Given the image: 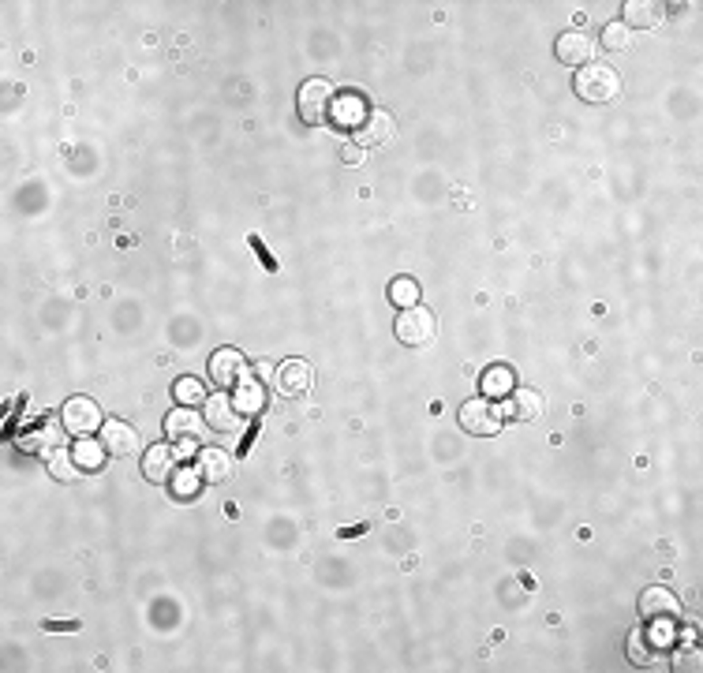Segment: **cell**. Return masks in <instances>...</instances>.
Segmentation results:
<instances>
[{"label": "cell", "mask_w": 703, "mask_h": 673, "mask_svg": "<svg viewBox=\"0 0 703 673\" xmlns=\"http://www.w3.org/2000/svg\"><path fill=\"white\" fill-rule=\"evenodd\" d=\"M576 94L584 98V101H592V105H606V101H613L617 94H622V75H617V68H610V64H587V68H580L576 71Z\"/></svg>", "instance_id": "cell-1"}, {"label": "cell", "mask_w": 703, "mask_h": 673, "mask_svg": "<svg viewBox=\"0 0 703 673\" xmlns=\"http://www.w3.org/2000/svg\"><path fill=\"white\" fill-rule=\"evenodd\" d=\"M296 105H299V120L318 128V124H326L333 117V87L326 79H307L299 87Z\"/></svg>", "instance_id": "cell-2"}, {"label": "cell", "mask_w": 703, "mask_h": 673, "mask_svg": "<svg viewBox=\"0 0 703 673\" xmlns=\"http://www.w3.org/2000/svg\"><path fill=\"white\" fill-rule=\"evenodd\" d=\"M61 423H64V431L75 434V438H90L94 431H101V408H98L90 397H71V401L64 404Z\"/></svg>", "instance_id": "cell-3"}, {"label": "cell", "mask_w": 703, "mask_h": 673, "mask_svg": "<svg viewBox=\"0 0 703 673\" xmlns=\"http://www.w3.org/2000/svg\"><path fill=\"white\" fill-rule=\"evenodd\" d=\"M210 378H214L221 389L243 385V382H251V363H247L236 348H221V352H214V359H210Z\"/></svg>", "instance_id": "cell-4"}, {"label": "cell", "mask_w": 703, "mask_h": 673, "mask_svg": "<svg viewBox=\"0 0 703 673\" xmlns=\"http://www.w3.org/2000/svg\"><path fill=\"white\" fill-rule=\"evenodd\" d=\"M397 336L404 345L419 348V345H427L431 336H434V315L427 311V307H404V311L397 315Z\"/></svg>", "instance_id": "cell-5"}, {"label": "cell", "mask_w": 703, "mask_h": 673, "mask_svg": "<svg viewBox=\"0 0 703 673\" xmlns=\"http://www.w3.org/2000/svg\"><path fill=\"white\" fill-rule=\"evenodd\" d=\"M315 385V371H311V363L307 359H289V363H280L277 367V389L285 393V397H307Z\"/></svg>", "instance_id": "cell-6"}, {"label": "cell", "mask_w": 703, "mask_h": 673, "mask_svg": "<svg viewBox=\"0 0 703 673\" xmlns=\"http://www.w3.org/2000/svg\"><path fill=\"white\" fill-rule=\"evenodd\" d=\"M461 427L468 434H498L501 431V412L494 408V401H468L461 408Z\"/></svg>", "instance_id": "cell-7"}, {"label": "cell", "mask_w": 703, "mask_h": 673, "mask_svg": "<svg viewBox=\"0 0 703 673\" xmlns=\"http://www.w3.org/2000/svg\"><path fill=\"white\" fill-rule=\"evenodd\" d=\"M554 52H557L561 64H569V68H587V64H592V56H595V42L587 38L584 31H569V34L557 38Z\"/></svg>", "instance_id": "cell-8"}, {"label": "cell", "mask_w": 703, "mask_h": 673, "mask_svg": "<svg viewBox=\"0 0 703 673\" xmlns=\"http://www.w3.org/2000/svg\"><path fill=\"white\" fill-rule=\"evenodd\" d=\"M165 434L173 438V445H195L203 438V419L195 408H176V412H168L165 419Z\"/></svg>", "instance_id": "cell-9"}, {"label": "cell", "mask_w": 703, "mask_h": 673, "mask_svg": "<svg viewBox=\"0 0 703 673\" xmlns=\"http://www.w3.org/2000/svg\"><path fill=\"white\" fill-rule=\"evenodd\" d=\"M240 419H243V412L236 408L233 397H224V393H217V397H206V427L210 431L233 434V431H240Z\"/></svg>", "instance_id": "cell-10"}, {"label": "cell", "mask_w": 703, "mask_h": 673, "mask_svg": "<svg viewBox=\"0 0 703 673\" xmlns=\"http://www.w3.org/2000/svg\"><path fill=\"white\" fill-rule=\"evenodd\" d=\"M101 445L109 457H135L138 434H135V427L120 423V419H109V423H101Z\"/></svg>", "instance_id": "cell-11"}, {"label": "cell", "mask_w": 703, "mask_h": 673, "mask_svg": "<svg viewBox=\"0 0 703 673\" xmlns=\"http://www.w3.org/2000/svg\"><path fill=\"white\" fill-rule=\"evenodd\" d=\"M195 471L203 483H224L233 475V457L224 449H199L195 453Z\"/></svg>", "instance_id": "cell-12"}, {"label": "cell", "mask_w": 703, "mask_h": 673, "mask_svg": "<svg viewBox=\"0 0 703 673\" xmlns=\"http://www.w3.org/2000/svg\"><path fill=\"white\" fill-rule=\"evenodd\" d=\"M640 613L648 617V621H673V617H678V599H673L666 587H648V592L640 595Z\"/></svg>", "instance_id": "cell-13"}, {"label": "cell", "mask_w": 703, "mask_h": 673, "mask_svg": "<svg viewBox=\"0 0 703 673\" xmlns=\"http://www.w3.org/2000/svg\"><path fill=\"white\" fill-rule=\"evenodd\" d=\"M173 471H176V449L150 445L147 457H143V475H147V479L150 483H168V479H173Z\"/></svg>", "instance_id": "cell-14"}, {"label": "cell", "mask_w": 703, "mask_h": 673, "mask_svg": "<svg viewBox=\"0 0 703 673\" xmlns=\"http://www.w3.org/2000/svg\"><path fill=\"white\" fill-rule=\"evenodd\" d=\"M64 427H38L31 434H23L19 445L26 449V453H38V457H52V453H61V445H64Z\"/></svg>", "instance_id": "cell-15"}, {"label": "cell", "mask_w": 703, "mask_h": 673, "mask_svg": "<svg viewBox=\"0 0 703 673\" xmlns=\"http://www.w3.org/2000/svg\"><path fill=\"white\" fill-rule=\"evenodd\" d=\"M359 131V143H367V147H382V143H389L393 138V117L389 112H367V117H363V124L356 128Z\"/></svg>", "instance_id": "cell-16"}, {"label": "cell", "mask_w": 703, "mask_h": 673, "mask_svg": "<svg viewBox=\"0 0 703 673\" xmlns=\"http://www.w3.org/2000/svg\"><path fill=\"white\" fill-rule=\"evenodd\" d=\"M505 412H509V419H517V423H531V419L543 415V397L536 389H513Z\"/></svg>", "instance_id": "cell-17"}, {"label": "cell", "mask_w": 703, "mask_h": 673, "mask_svg": "<svg viewBox=\"0 0 703 673\" xmlns=\"http://www.w3.org/2000/svg\"><path fill=\"white\" fill-rule=\"evenodd\" d=\"M483 397L490 401H501V397H509V393L517 389V378H513V367H505V363H494V367H487L483 374Z\"/></svg>", "instance_id": "cell-18"}, {"label": "cell", "mask_w": 703, "mask_h": 673, "mask_svg": "<svg viewBox=\"0 0 703 673\" xmlns=\"http://www.w3.org/2000/svg\"><path fill=\"white\" fill-rule=\"evenodd\" d=\"M666 19V5L659 0H629L625 5V26H659Z\"/></svg>", "instance_id": "cell-19"}, {"label": "cell", "mask_w": 703, "mask_h": 673, "mask_svg": "<svg viewBox=\"0 0 703 673\" xmlns=\"http://www.w3.org/2000/svg\"><path fill=\"white\" fill-rule=\"evenodd\" d=\"M71 457H75V464H79V471H101V464H105V445L101 441H90V438H79V445L71 449Z\"/></svg>", "instance_id": "cell-20"}, {"label": "cell", "mask_w": 703, "mask_h": 673, "mask_svg": "<svg viewBox=\"0 0 703 673\" xmlns=\"http://www.w3.org/2000/svg\"><path fill=\"white\" fill-rule=\"evenodd\" d=\"M236 408L243 412V415H255V412H262V404H266V385H259V382H243L240 389H236Z\"/></svg>", "instance_id": "cell-21"}, {"label": "cell", "mask_w": 703, "mask_h": 673, "mask_svg": "<svg viewBox=\"0 0 703 673\" xmlns=\"http://www.w3.org/2000/svg\"><path fill=\"white\" fill-rule=\"evenodd\" d=\"M389 299L397 303L401 311H404V307H415V303H419V285H415L412 277H397V280L389 285Z\"/></svg>", "instance_id": "cell-22"}, {"label": "cell", "mask_w": 703, "mask_h": 673, "mask_svg": "<svg viewBox=\"0 0 703 673\" xmlns=\"http://www.w3.org/2000/svg\"><path fill=\"white\" fill-rule=\"evenodd\" d=\"M629 659H632L636 666H651V662L659 659V640L648 648V636H643V632H632V640H629Z\"/></svg>", "instance_id": "cell-23"}, {"label": "cell", "mask_w": 703, "mask_h": 673, "mask_svg": "<svg viewBox=\"0 0 703 673\" xmlns=\"http://www.w3.org/2000/svg\"><path fill=\"white\" fill-rule=\"evenodd\" d=\"M173 393H176V401H180L184 408L203 404V397H206V389H203V382H199V378H180Z\"/></svg>", "instance_id": "cell-24"}, {"label": "cell", "mask_w": 703, "mask_h": 673, "mask_svg": "<svg viewBox=\"0 0 703 673\" xmlns=\"http://www.w3.org/2000/svg\"><path fill=\"white\" fill-rule=\"evenodd\" d=\"M632 38H629V26L625 23H610L606 31H603V45L610 49V52H617V49H625Z\"/></svg>", "instance_id": "cell-25"}, {"label": "cell", "mask_w": 703, "mask_h": 673, "mask_svg": "<svg viewBox=\"0 0 703 673\" xmlns=\"http://www.w3.org/2000/svg\"><path fill=\"white\" fill-rule=\"evenodd\" d=\"M75 468H79V464H75V457H71V453H64V449H61V453H52V457H49V471L56 475V479H71Z\"/></svg>", "instance_id": "cell-26"}, {"label": "cell", "mask_w": 703, "mask_h": 673, "mask_svg": "<svg viewBox=\"0 0 703 673\" xmlns=\"http://www.w3.org/2000/svg\"><path fill=\"white\" fill-rule=\"evenodd\" d=\"M199 483H203V479H199V471H180V475H176V487H173V490H176V498H195V490H199Z\"/></svg>", "instance_id": "cell-27"}, {"label": "cell", "mask_w": 703, "mask_h": 673, "mask_svg": "<svg viewBox=\"0 0 703 673\" xmlns=\"http://www.w3.org/2000/svg\"><path fill=\"white\" fill-rule=\"evenodd\" d=\"M251 247H255V255L266 262V270H277V262H273V255H270V251H266V243L259 240V236H251Z\"/></svg>", "instance_id": "cell-28"}, {"label": "cell", "mask_w": 703, "mask_h": 673, "mask_svg": "<svg viewBox=\"0 0 703 673\" xmlns=\"http://www.w3.org/2000/svg\"><path fill=\"white\" fill-rule=\"evenodd\" d=\"M341 157H345L348 165H363V150H359V147H345Z\"/></svg>", "instance_id": "cell-29"}, {"label": "cell", "mask_w": 703, "mask_h": 673, "mask_svg": "<svg viewBox=\"0 0 703 673\" xmlns=\"http://www.w3.org/2000/svg\"><path fill=\"white\" fill-rule=\"evenodd\" d=\"M45 629H49V632H75L79 625H75V621H45Z\"/></svg>", "instance_id": "cell-30"}]
</instances>
